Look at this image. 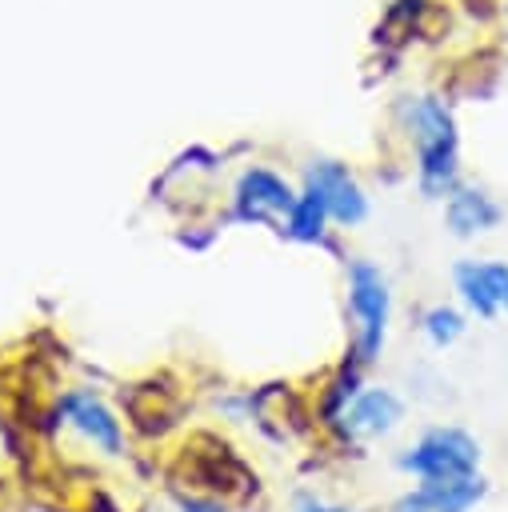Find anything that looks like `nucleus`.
Segmentation results:
<instances>
[{"label":"nucleus","instance_id":"1","mask_svg":"<svg viewBox=\"0 0 508 512\" xmlns=\"http://www.w3.org/2000/svg\"><path fill=\"white\" fill-rule=\"evenodd\" d=\"M400 120L416 152L420 192L444 200L460 184V132H456L452 108L432 92H416V96H404Z\"/></svg>","mask_w":508,"mask_h":512},{"label":"nucleus","instance_id":"2","mask_svg":"<svg viewBox=\"0 0 508 512\" xmlns=\"http://www.w3.org/2000/svg\"><path fill=\"white\" fill-rule=\"evenodd\" d=\"M348 312L356 320L360 360H376L384 332H388V316H392V292H388L384 272L368 260H352L348 268Z\"/></svg>","mask_w":508,"mask_h":512},{"label":"nucleus","instance_id":"3","mask_svg":"<svg viewBox=\"0 0 508 512\" xmlns=\"http://www.w3.org/2000/svg\"><path fill=\"white\" fill-rule=\"evenodd\" d=\"M480 444L464 428H428L404 456L416 480H468L476 476Z\"/></svg>","mask_w":508,"mask_h":512},{"label":"nucleus","instance_id":"4","mask_svg":"<svg viewBox=\"0 0 508 512\" xmlns=\"http://www.w3.org/2000/svg\"><path fill=\"white\" fill-rule=\"evenodd\" d=\"M304 192H312L324 204L328 220H336L344 228H352V224H360L368 216V196H364L360 180L344 164H336V160L312 164L308 176H304Z\"/></svg>","mask_w":508,"mask_h":512},{"label":"nucleus","instance_id":"5","mask_svg":"<svg viewBox=\"0 0 508 512\" xmlns=\"http://www.w3.org/2000/svg\"><path fill=\"white\" fill-rule=\"evenodd\" d=\"M296 204V188L272 168H244L236 180V216L256 224H284Z\"/></svg>","mask_w":508,"mask_h":512},{"label":"nucleus","instance_id":"6","mask_svg":"<svg viewBox=\"0 0 508 512\" xmlns=\"http://www.w3.org/2000/svg\"><path fill=\"white\" fill-rule=\"evenodd\" d=\"M452 284L468 312L492 320L508 312V260H460Z\"/></svg>","mask_w":508,"mask_h":512},{"label":"nucleus","instance_id":"7","mask_svg":"<svg viewBox=\"0 0 508 512\" xmlns=\"http://www.w3.org/2000/svg\"><path fill=\"white\" fill-rule=\"evenodd\" d=\"M500 220H504V208L484 188L456 184L444 196V224L452 236H484V232L500 228Z\"/></svg>","mask_w":508,"mask_h":512},{"label":"nucleus","instance_id":"8","mask_svg":"<svg viewBox=\"0 0 508 512\" xmlns=\"http://www.w3.org/2000/svg\"><path fill=\"white\" fill-rule=\"evenodd\" d=\"M480 496H484V484L476 476H468V480H420V488L400 496L392 512H468Z\"/></svg>","mask_w":508,"mask_h":512},{"label":"nucleus","instance_id":"9","mask_svg":"<svg viewBox=\"0 0 508 512\" xmlns=\"http://www.w3.org/2000/svg\"><path fill=\"white\" fill-rule=\"evenodd\" d=\"M60 412H64V420H68L84 440H92V444L104 448V452H120V424H116V416H112L92 392H68V396L60 400Z\"/></svg>","mask_w":508,"mask_h":512},{"label":"nucleus","instance_id":"10","mask_svg":"<svg viewBox=\"0 0 508 512\" xmlns=\"http://www.w3.org/2000/svg\"><path fill=\"white\" fill-rule=\"evenodd\" d=\"M400 412L404 408L388 388H368L348 404L344 424H348L352 436H384V432H392L400 424Z\"/></svg>","mask_w":508,"mask_h":512},{"label":"nucleus","instance_id":"11","mask_svg":"<svg viewBox=\"0 0 508 512\" xmlns=\"http://www.w3.org/2000/svg\"><path fill=\"white\" fill-rule=\"evenodd\" d=\"M324 224H328L324 204L312 192H296V204H292V212L284 220V232L292 240H300V244H316V240H324Z\"/></svg>","mask_w":508,"mask_h":512},{"label":"nucleus","instance_id":"12","mask_svg":"<svg viewBox=\"0 0 508 512\" xmlns=\"http://www.w3.org/2000/svg\"><path fill=\"white\" fill-rule=\"evenodd\" d=\"M460 332H464V316H460L452 304H436V308L424 312V336H428L436 348L452 344Z\"/></svg>","mask_w":508,"mask_h":512},{"label":"nucleus","instance_id":"13","mask_svg":"<svg viewBox=\"0 0 508 512\" xmlns=\"http://www.w3.org/2000/svg\"><path fill=\"white\" fill-rule=\"evenodd\" d=\"M296 512H344V508H332V504H324V500H312V496H308V500H300V504H296Z\"/></svg>","mask_w":508,"mask_h":512},{"label":"nucleus","instance_id":"14","mask_svg":"<svg viewBox=\"0 0 508 512\" xmlns=\"http://www.w3.org/2000/svg\"><path fill=\"white\" fill-rule=\"evenodd\" d=\"M504 28H508V4H504Z\"/></svg>","mask_w":508,"mask_h":512}]
</instances>
